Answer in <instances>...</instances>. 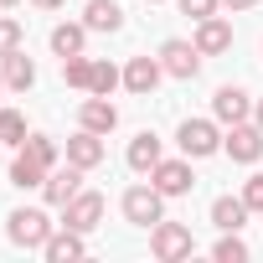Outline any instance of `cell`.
I'll list each match as a JSON object with an SVG mask.
<instances>
[{"instance_id": "5b68a950", "label": "cell", "mask_w": 263, "mask_h": 263, "mask_svg": "<svg viewBox=\"0 0 263 263\" xmlns=\"http://www.w3.org/2000/svg\"><path fill=\"white\" fill-rule=\"evenodd\" d=\"M119 206H124V222H135V227H155L165 217V196L155 186H129Z\"/></svg>"}, {"instance_id": "1f68e13d", "label": "cell", "mask_w": 263, "mask_h": 263, "mask_svg": "<svg viewBox=\"0 0 263 263\" xmlns=\"http://www.w3.org/2000/svg\"><path fill=\"white\" fill-rule=\"evenodd\" d=\"M253 124L263 129V98H253Z\"/></svg>"}, {"instance_id": "e575fe53", "label": "cell", "mask_w": 263, "mask_h": 263, "mask_svg": "<svg viewBox=\"0 0 263 263\" xmlns=\"http://www.w3.org/2000/svg\"><path fill=\"white\" fill-rule=\"evenodd\" d=\"M150 6H160V0H150Z\"/></svg>"}, {"instance_id": "4dcf8cb0", "label": "cell", "mask_w": 263, "mask_h": 263, "mask_svg": "<svg viewBox=\"0 0 263 263\" xmlns=\"http://www.w3.org/2000/svg\"><path fill=\"white\" fill-rule=\"evenodd\" d=\"M31 6H36V11H62L67 0H31Z\"/></svg>"}, {"instance_id": "9c48e42d", "label": "cell", "mask_w": 263, "mask_h": 263, "mask_svg": "<svg viewBox=\"0 0 263 263\" xmlns=\"http://www.w3.org/2000/svg\"><path fill=\"white\" fill-rule=\"evenodd\" d=\"M150 186H155L160 196H191V186H196V176H191V155H181V160H160V165L150 171Z\"/></svg>"}, {"instance_id": "603a6c76", "label": "cell", "mask_w": 263, "mask_h": 263, "mask_svg": "<svg viewBox=\"0 0 263 263\" xmlns=\"http://www.w3.org/2000/svg\"><path fill=\"white\" fill-rule=\"evenodd\" d=\"M62 83H67V88H78V93H88V83H93V57H88V52L62 57Z\"/></svg>"}, {"instance_id": "7402d4cb", "label": "cell", "mask_w": 263, "mask_h": 263, "mask_svg": "<svg viewBox=\"0 0 263 263\" xmlns=\"http://www.w3.org/2000/svg\"><path fill=\"white\" fill-rule=\"evenodd\" d=\"M16 150H26V155H31L36 165H47V171H52V165L62 160V145H57L52 135H26V140H21Z\"/></svg>"}, {"instance_id": "7c38bea8", "label": "cell", "mask_w": 263, "mask_h": 263, "mask_svg": "<svg viewBox=\"0 0 263 263\" xmlns=\"http://www.w3.org/2000/svg\"><path fill=\"white\" fill-rule=\"evenodd\" d=\"M78 129H93V135H114L119 129V108L108 103V98H98V93H88L83 103H78Z\"/></svg>"}, {"instance_id": "83f0119b", "label": "cell", "mask_w": 263, "mask_h": 263, "mask_svg": "<svg viewBox=\"0 0 263 263\" xmlns=\"http://www.w3.org/2000/svg\"><path fill=\"white\" fill-rule=\"evenodd\" d=\"M242 201H248V212H263V171H253L248 181H242V191H237Z\"/></svg>"}, {"instance_id": "ffe728a7", "label": "cell", "mask_w": 263, "mask_h": 263, "mask_svg": "<svg viewBox=\"0 0 263 263\" xmlns=\"http://www.w3.org/2000/svg\"><path fill=\"white\" fill-rule=\"evenodd\" d=\"M52 52H57V57H78V52H88V26H83V21H62V26H52Z\"/></svg>"}, {"instance_id": "6da1fadb", "label": "cell", "mask_w": 263, "mask_h": 263, "mask_svg": "<svg viewBox=\"0 0 263 263\" xmlns=\"http://www.w3.org/2000/svg\"><path fill=\"white\" fill-rule=\"evenodd\" d=\"M52 232H57V222H52L42 206H16V212L6 217V237H11L16 248H26V253H42Z\"/></svg>"}, {"instance_id": "ba28073f", "label": "cell", "mask_w": 263, "mask_h": 263, "mask_svg": "<svg viewBox=\"0 0 263 263\" xmlns=\"http://www.w3.org/2000/svg\"><path fill=\"white\" fill-rule=\"evenodd\" d=\"M212 119L227 129V124H242V119H253V93L248 88H237V83H227V88H217L212 93Z\"/></svg>"}, {"instance_id": "d6a6232c", "label": "cell", "mask_w": 263, "mask_h": 263, "mask_svg": "<svg viewBox=\"0 0 263 263\" xmlns=\"http://www.w3.org/2000/svg\"><path fill=\"white\" fill-rule=\"evenodd\" d=\"M11 6H21V0H0V11H11Z\"/></svg>"}, {"instance_id": "d4e9b609", "label": "cell", "mask_w": 263, "mask_h": 263, "mask_svg": "<svg viewBox=\"0 0 263 263\" xmlns=\"http://www.w3.org/2000/svg\"><path fill=\"white\" fill-rule=\"evenodd\" d=\"M31 135V129H26V114L21 108H0V145H21Z\"/></svg>"}, {"instance_id": "ac0fdd59", "label": "cell", "mask_w": 263, "mask_h": 263, "mask_svg": "<svg viewBox=\"0 0 263 263\" xmlns=\"http://www.w3.org/2000/svg\"><path fill=\"white\" fill-rule=\"evenodd\" d=\"M0 78H6L11 93H26V88L36 83V62L26 57V47H16L11 57H0Z\"/></svg>"}, {"instance_id": "9a60e30c", "label": "cell", "mask_w": 263, "mask_h": 263, "mask_svg": "<svg viewBox=\"0 0 263 263\" xmlns=\"http://www.w3.org/2000/svg\"><path fill=\"white\" fill-rule=\"evenodd\" d=\"M124 160H129V171H135V176H150V171H155V165L165 160V145H160V135H150V129H140V135L129 140Z\"/></svg>"}, {"instance_id": "5bb4252c", "label": "cell", "mask_w": 263, "mask_h": 263, "mask_svg": "<svg viewBox=\"0 0 263 263\" xmlns=\"http://www.w3.org/2000/svg\"><path fill=\"white\" fill-rule=\"evenodd\" d=\"M42 258H47V263H78V258H88V232H72V227L57 222V232L47 237Z\"/></svg>"}, {"instance_id": "f546056e", "label": "cell", "mask_w": 263, "mask_h": 263, "mask_svg": "<svg viewBox=\"0 0 263 263\" xmlns=\"http://www.w3.org/2000/svg\"><path fill=\"white\" fill-rule=\"evenodd\" d=\"M227 11H253V6H263V0H222Z\"/></svg>"}, {"instance_id": "2e32d148", "label": "cell", "mask_w": 263, "mask_h": 263, "mask_svg": "<svg viewBox=\"0 0 263 263\" xmlns=\"http://www.w3.org/2000/svg\"><path fill=\"white\" fill-rule=\"evenodd\" d=\"M62 155H67L72 165H83V171H98L103 155H108V145H103V135H93V129H78V135L62 145Z\"/></svg>"}, {"instance_id": "484cf974", "label": "cell", "mask_w": 263, "mask_h": 263, "mask_svg": "<svg viewBox=\"0 0 263 263\" xmlns=\"http://www.w3.org/2000/svg\"><path fill=\"white\" fill-rule=\"evenodd\" d=\"M212 258H217V263H248V242H242V232H222L217 248H212Z\"/></svg>"}, {"instance_id": "836d02e7", "label": "cell", "mask_w": 263, "mask_h": 263, "mask_svg": "<svg viewBox=\"0 0 263 263\" xmlns=\"http://www.w3.org/2000/svg\"><path fill=\"white\" fill-rule=\"evenodd\" d=\"M0 93H6V78H0Z\"/></svg>"}, {"instance_id": "d6986e66", "label": "cell", "mask_w": 263, "mask_h": 263, "mask_svg": "<svg viewBox=\"0 0 263 263\" xmlns=\"http://www.w3.org/2000/svg\"><path fill=\"white\" fill-rule=\"evenodd\" d=\"M248 217H253V212H248L242 196H217V201H212V227H217V232H242Z\"/></svg>"}, {"instance_id": "277c9868", "label": "cell", "mask_w": 263, "mask_h": 263, "mask_svg": "<svg viewBox=\"0 0 263 263\" xmlns=\"http://www.w3.org/2000/svg\"><path fill=\"white\" fill-rule=\"evenodd\" d=\"M222 155H227L232 165H258V160H263V129H258L253 119L227 124V129H222Z\"/></svg>"}, {"instance_id": "8992f818", "label": "cell", "mask_w": 263, "mask_h": 263, "mask_svg": "<svg viewBox=\"0 0 263 263\" xmlns=\"http://www.w3.org/2000/svg\"><path fill=\"white\" fill-rule=\"evenodd\" d=\"M160 67H165V78H181V83H191L196 72H201V52H196V42H181V36H171V42H160Z\"/></svg>"}, {"instance_id": "4316f807", "label": "cell", "mask_w": 263, "mask_h": 263, "mask_svg": "<svg viewBox=\"0 0 263 263\" xmlns=\"http://www.w3.org/2000/svg\"><path fill=\"white\" fill-rule=\"evenodd\" d=\"M21 42H26L21 21H16V16H0V57H11V52H16Z\"/></svg>"}, {"instance_id": "e0dca14e", "label": "cell", "mask_w": 263, "mask_h": 263, "mask_svg": "<svg viewBox=\"0 0 263 263\" xmlns=\"http://www.w3.org/2000/svg\"><path fill=\"white\" fill-rule=\"evenodd\" d=\"M83 26L88 31H124V6H119V0H88V6H83Z\"/></svg>"}, {"instance_id": "44dd1931", "label": "cell", "mask_w": 263, "mask_h": 263, "mask_svg": "<svg viewBox=\"0 0 263 263\" xmlns=\"http://www.w3.org/2000/svg\"><path fill=\"white\" fill-rule=\"evenodd\" d=\"M42 181H47V165H36L26 150H16V160H11V186H16V191H42Z\"/></svg>"}, {"instance_id": "4fadbf2b", "label": "cell", "mask_w": 263, "mask_h": 263, "mask_svg": "<svg viewBox=\"0 0 263 263\" xmlns=\"http://www.w3.org/2000/svg\"><path fill=\"white\" fill-rule=\"evenodd\" d=\"M196 52L201 57H222V52H232V21L227 16H206V21H196Z\"/></svg>"}, {"instance_id": "f1b7e54d", "label": "cell", "mask_w": 263, "mask_h": 263, "mask_svg": "<svg viewBox=\"0 0 263 263\" xmlns=\"http://www.w3.org/2000/svg\"><path fill=\"white\" fill-rule=\"evenodd\" d=\"M176 6H181V16L206 21V16H217V6H222V0H176Z\"/></svg>"}, {"instance_id": "52a82bcc", "label": "cell", "mask_w": 263, "mask_h": 263, "mask_svg": "<svg viewBox=\"0 0 263 263\" xmlns=\"http://www.w3.org/2000/svg\"><path fill=\"white\" fill-rule=\"evenodd\" d=\"M83 176H88V171H83V165H72V160H67V165H52V171H47V181H42L47 206H57V212H62V206L83 191Z\"/></svg>"}, {"instance_id": "8fae6325", "label": "cell", "mask_w": 263, "mask_h": 263, "mask_svg": "<svg viewBox=\"0 0 263 263\" xmlns=\"http://www.w3.org/2000/svg\"><path fill=\"white\" fill-rule=\"evenodd\" d=\"M160 78H165V67H160V57H129L124 62V88L135 93V98H150L155 88H160Z\"/></svg>"}, {"instance_id": "3957f363", "label": "cell", "mask_w": 263, "mask_h": 263, "mask_svg": "<svg viewBox=\"0 0 263 263\" xmlns=\"http://www.w3.org/2000/svg\"><path fill=\"white\" fill-rule=\"evenodd\" d=\"M176 145H181V155L206 160V155H217V150H222V124H217V119H181Z\"/></svg>"}, {"instance_id": "cb8c5ba5", "label": "cell", "mask_w": 263, "mask_h": 263, "mask_svg": "<svg viewBox=\"0 0 263 263\" xmlns=\"http://www.w3.org/2000/svg\"><path fill=\"white\" fill-rule=\"evenodd\" d=\"M114 88H124V67H114V62H103V57H93V83H88V93H98V98H108Z\"/></svg>"}, {"instance_id": "30bf717a", "label": "cell", "mask_w": 263, "mask_h": 263, "mask_svg": "<svg viewBox=\"0 0 263 263\" xmlns=\"http://www.w3.org/2000/svg\"><path fill=\"white\" fill-rule=\"evenodd\" d=\"M103 206H108V201H103L98 191H88V186H83V191L62 206V227H72V232H93V227L103 222Z\"/></svg>"}, {"instance_id": "7a4b0ae2", "label": "cell", "mask_w": 263, "mask_h": 263, "mask_svg": "<svg viewBox=\"0 0 263 263\" xmlns=\"http://www.w3.org/2000/svg\"><path fill=\"white\" fill-rule=\"evenodd\" d=\"M150 253H155L160 263H186V258L196 253V237H191V227L160 217V222L150 227Z\"/></svg>"}]
</instances>
